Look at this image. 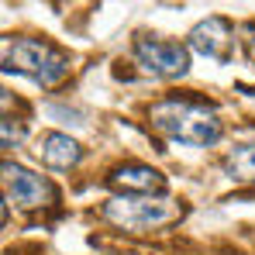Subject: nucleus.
Returning a JSON list of instances; mask_svg holds the SVG:
<instances>
[{
  "label": "nucleus",
  "mask_w": 255,
  "mask_h": 255,
  "mask_svg": "<svg viewBox=\"0 0 255 255\" xmlns=\"http://www.w3.org/2000/svg\"><path fill=\"white\" fill-rule=\"evenodd\" d=\"M104 217L125 231H148L159 224H169L179 217V204H172L166 197H138V193H125L104 204Z\"/></svg>",
  "instance_id": "3"
},
{
  "label": "nucleus",
  "mask_w": 255,
  "mask_h": 255,
  "mask_svg": "<svg viewBox=\"0 0 255 255\" xmlns=\"http://www.w3.org/2000/svg\"><path fill=\"white\" fill-rule=\"evenodd\" d=\"M3 69L21 73L42 86H59L69 76V55L38 38H14L3 42Z\"/></svg>",
  "instance_id": "2"
},
{
  "label": "nucleus",
  "mask_w": 255,
  "mask_h": 255,
  "mask_svg": "<svg viewBox=\"0 0 255 255\" xmlns=\"http://www.w3.org/2000/svg\"><path fill=\"white\" fill-rule=\"evenodd\" d=\"M38 159H42L48 169H73L83 155V148L69 138V134H59V131H48L38 138Z\"/></svg>",
  "instance_id": "8"
},
{
  "label": "nucleus",
  "mask_w": 255,
  "mask_h": 255,
  "mask_svg": "<svg viewBox=\"0 0 255 255\" xmlns=\"http://www.w3.org/2000/svg\"><path fill=\"white\" fill-rule=\"evenodd\" d=\"M3 186H7V200H14L28 211L52 204V197H55L48 179H42L38 172H28L24 166H14V162H3Z\"/></svg>",
  "instance_id": "5"
},
{
  "label": "nucleus",
  "mask_w": 255,
  "mask_h": 255,
  "mask_svg": "<svg viewBox=\"0 0 255 255\" xmlns=\"http://www.w3.org/2000/svg\"><path fill=\"white\" fill-rule=\"evenodd\" d=\"M231 42H235V38H231V24H228L224 17H207V21H200V24L190 31L186 48H190V52H200V55H207V59L224 62Z\"/></svg>",
  "instance_id": "6"
},
{
  "label": "nucleus",
  "mask_w": 255,
  "mask_h": 255,
  "mask_svg": "<svg viewBox=\"0 0 255 255\" xmlns=\"http://www.w3.org/2000/svg\"><path fill=\"white\" fill-rule=\"evenodd\" d=\"M148 118H152V128L176 145H214L221 138L217 114L186 97H166V100L152 104Z\"/></svg>",
  "instance_id": "1"
},
{
  "label": "nucleus",
  "mask_w": 255,
  "mask_h": 255,
  "mask_svg": "<svg viewBox=\"0 0 255 255\" xmlns=\"http://www.w3.org/2000/svg\"><path fill=\"white\" fill-rule=\"evenodd\" d=\"M21 138H24V128L17 125L14 118H3V148H14Z\"/></svg>",
  "instance_id": "10"
},
{
  "label": "nucleus",
  "mask_w": 255,
  "mask_h": 255,
  "mask_svg": "<svg viewBox=\"0 0 255 255\" xmlns=\"http://www.w3.org/2000/svg\"><path fill=\"white\" fill-rule=\"evenodd\" d=\"M224 172L238 183H255V145H238L224 155Z\"/></svg>",
  "instance_id": "9"
},
{
  "label": "nucleus",
  "mask_w": 255,
  "mask_h": 255,
  "mask_svg": "<svg viewBox=\"0 0 255 255\" xmlns=\"http://www.w3.org/2000/svg\"><path fill=\"white\" fill-rule=\"evenodd\" d=\"M111 186L125 190V193H138V197H159L166 190V176L152 166H138V162H128L121 169L111 172Z\"/></svg>",
  "instance_id": "7"
},
{
  "label": "nucleus",
  "mask_w": 255,
  "mask_h": 255,
  "mask_svg": "<svg viewBox=\"0 0 255 255\" xmlns=\"http://www.w3.org/2000/svg\"><path fill=\"white\" fill-rule=\"evenodd\" d=\"M134 59L145 73L152 76H162V80H176V76H186L190 69V48L179 42H162V38H148L141 35L134 42Z\"/></svg>",
  "instance_id": "4"
}]
</instances>
